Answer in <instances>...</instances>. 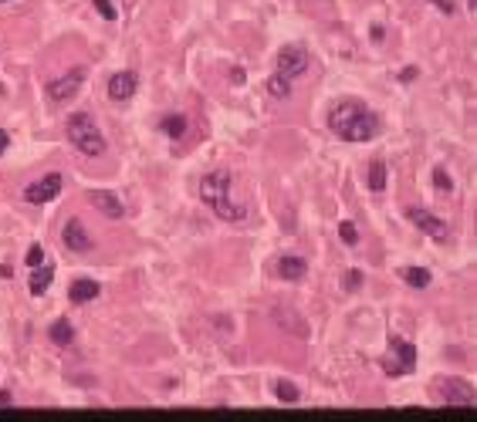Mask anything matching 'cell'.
Returning a JSON list of instances; mask_svg holds the SVG:
<instances>
[{
    "instance_id": "1",
    "label": "cell",
    "mask_w": 477,
    "mask_h": 422,
    "mask_svg": "<svg viewBox=\"0 0 477 422\" xmlns=\"http://www.w3.org/2000/svg\"><path fill=\"white\" fill-rule=\"evenodd\" d=\"M328 129L342 142H372L379 136V119L359 98H342V102H335L328 108Z\"/></svg>"
},
{
    "instance_id": "2",
    "label": "cell",
    "mask_w": 477,
    "mask_h": 422,
    "mask_svg": "<svg viewBox=\"0 0 477 422\" xmlns=\"http://www.w3.org/2000/svg\"><path fill=\"white\" fill-rule=\"evenodd\" d=\"M200 199L210 206V210L220 216V220H227V223H244L247 220V199L241 197V186H237V176H231L227 169H220V172H210V176H203L200 182Z\"/></svg>"
},
{
    "instance_id": "3",
    "label": "cell",
    "mask_w": 477,
    "mask_h": 422,
    "mask_svg": "<svg viewBox=\"0 0 477 422\" xmlns=\"http://www.w3.org/2000/svg\"><path fill=\"white\" fill-rule=\"evenodd\" d=\"M68 142L75 146L81 156H105V136H102V129L95 125V119L88 112H71L68 115Z\"/></svg>"
},
{
    "instance_id": "4",
    "label": "cell",
    "mask_w": 477,
    "mask_h": 422,
    "mask_svg": "<svg viewBox=\"0 0 477 422\" xmlns=\"http://www.w3.org/2000/svg\"><path fill=\"white\" fill-rule=\"evenodd\" d=\"M383 368L386 375H410L416 368V348L403 338H389V355L383 358Z\"/></svg>"
},
{
    "instance_id": "5",
    "label": "cell",
    "mask_w": 477,
    "mask_h": 422,
    "mask_svg": "<svg viewBox=\"0 0 477 422\" xmlns=\"http://www.w3.org/2000/svg\"><path fill=\"white\" fill-rule=\"evenodd\" d=\"M308 64H311V58H308V51L301 45H285L277 51V75L292 78V81L305 75Z\"/></svg>"
},
{
    "instance_id": "6",
    "label": "cell",
    "mask_w": 477,
    "mask_h": 422,
    "mask_svg": "<svg viewBox=\"0 0 477 422\" xmlns=\"http://www.w3.org/2000/svg\"><path fill=\"white\" fill-rule=\"evenodd\" d=\"M437 395H440V402L444 406H474V385L471 382H464V378H444V382H437Z\"/></svg>"
},
{
    "instance_id": "7",
    "label": "cell",
    "mask_w": 477,
    "mask_h": 422,
    "mask_svg": "<svg viewBox=\"0 0 477 422\" xmlns=\"http://www.w3.org/2000/svg\"><path fill=\"white\" fill-rule=\"evenodd\" d=\"M406 220H410L420 233L433 237V240H447V223L437 213L427 210V206H406Z\"/></svg>"
},
{
    "instance_id": "8",
    "label": "cell",
    "mask_w": 477,
    "mask_h": 422,
    "mask_svg": "<svg viewBox=\"0 0 477 422\" xmlns=\"http://www.w3.org/2000/svg\"><path fill=\"white\" fill-rule=\"evenodd\" d=\"M62 197V176L58 172H47L41 176L38 182H31L28 189H24V199L31 203V206H41V203H51V199Z\"/></svg>"
},
{
    "instance_id": "9",
    "label": "cell",
    "mask_w": 477,
    "mask_h": 422,
    "mask_svg": "<svg viewBox=\"0 0 477 422\" xmlns=\"http://www.w3.org/2000/svg\"><path fill=\"white\" fill-rule=\"evenodd\" d=\"M81 81H85V68H71L64 78L47 81V98H51V102H68L71 95H78Z\"/></svg>"
},
{
    "instance_id": "10",
    "label": "cell",
    "mask_w": 477,
    "mask_h": 422,
    "mask_svg": "<svg viewBox=\"0 0 477 422\" xmlns=\"http://www.w3.org/2000/svg\"><path fill=\"white\" fill-rule=\"evenodd\" d=\"M62 240H64V247H68V250H75V254H88V250L95 247V240L88 237V230H85V223H81L78 216H71V220L64 223Z\"/></svg>"
},
{
    "instance_id": "11",
    "label": "cell",
    "mask_w": 477,
    "mask_h": 422,
    "mask_svg": "<svg viewBox=\"0 0 477 422\" xmlns=\"http://www.w3.org/2000/svg\"><path fill=\"white\" fill-rule=\"evenodd\" d=\"M139 88V75L136 71H119V75L108 78V98L112 102H129Z\"/></svg>"
},
{
    "instance_id": "12",
    "label": "cell",
    "mask_w": 477,
    "mask_h": 422,
    "mask_svg": "<svg viewBox=\"0 0 477 422\" xmlns=\"http://www.w3.org/2000/svg\"><path fill=\"white\" fill-rule=\"evenodd\" d=\"M88 203H92L102 216H108V220H119V216L125 213L122 210V197H115L112 189H95V193H88Z\"/></svg>"
},
{
    "instance_id": "13",
    "label": "cell",
    "mask_w": 477,
    "mask_h": 422,
    "mask_svg": "<svg viewBox=\"0 0 477 422\" xmlns=\"http://www.w3.org/2000/svg\"><path fill=\"white\" fill-rule=\"evenodd\" d=\"M271 317H275V324L288 328L294 338H308V321L301 315H294L292 307H275V311H271Z\"/></svg>"
},
{
    "instance_id": "14",
    "label": "cell",
    "mask_w": 477,
    "mask_h": 422,
    "mask_svg": "<svg viewBox=\"0 0 477 422\" xmlns=\"http://www.w3.org/2000/svg\"><path fill=\"white\" fill-rule=\"evenodd\" d=\"M305 274H308V264L301 260V257H281L277 260V277L281 281H305Z\"/></svg>"
},
{
    "instance_id": "15",
    "label": "cell",
    "mask_w": 477,
    "mask_h": 422,
    "mask_svg": "<svg viewBox=\"0 0 477 422\" xmlns=\"http://www.w3.org/2000/svg\"><path fill=\"white\" fill-rule=\"evenodd\" d=\"M98 291H102V287L95 284V281H88V277H78L75 284L68 287V301H71V304H88V301H95V298H98Z\"/></svg>"
},
{
    "instance_id": "16",
    "label": "cell",
    "mask_w": 477,
    "mask_h": 422,
    "mask_svg": "<svg viewBox=\"0 0 477 422\" xmlns=\"http://www.w3.org/2000/svg\"><path fill=\"white\" fill-rule=\"evenodd\" d=\"M51 277H54V267L51 264H38V267H31V281H28V291H31L34 298H41L47 287H51Z\"/></svg>"
},
{
    "instance_id": "17",
    "label": "cell",
    "mask_w": 477,
    "mask_h": 422,
    "mask_svg": "<svg viewBox=\"0 0 477 422\" xmlns=\"http://www.w3.org/2000/svg\"><path fill=\"white\" fill-rule=\"evenodd\" d=\"M159 129H163V132H166V136L176 142V139L186 136V115H166V119L159 122Z\"/></svg>"
},
{
    "instance_id": "18",
    "label": "cell",
    "mask_w": 477,
    "mask_h": 422,
    "mask_svg": "<svg viewBox=\"0 0 477 422\" xmlns=\"http://www.w3.org/2000/svg\"><path fill=\"white\" fill-rule=\"evenodd\" d=\"M386 189V163L372 159L369 163V193H383Z\"/></svg>"
},
{
    "instance_id": "19",
    "label": "cell",
    "mask_w": 477,
    "mask_h": 422,
    "mask_svg": "<svg viewBox=\"0 0 477 422\" xmlns=\"http://www.w3.org/2000/svg\"><path fill=\"white\" fill-rule=\"evenodd\" d=\"M51 341H54V345H71V341H75V328H71L64 317L54 321V324H51Z\"/></svg>"
},
{
    "instance_id": "20",
    "label": "cell",
    "mask_w": 477,
    "mask_h": 422,
    "mask_svg": "<svg viewBox=\"0 0 477 422\" xmlns=\"http://www.w3.org/2000/svg\"><path fill=\"white\" fill-rule=\"evenodd\" d=\"M400 277L410 287H427V284H430V271H427V267H403Z\"/></svg>"
},
{
    "instance_id": "21",
    "label": "cell",
    "mask_w": 477,
    "mask_h": 422,
    "mask_svg": "<svg viewBox=\"0 0 477 422\" xmlns=\"http://www.w3.org/2000/svg\"><path fill=\"white\" fill-rule=\"evenodd\" d=\"M292 78H285V75H271V81H268V91H271V98H288L292 95Z\"/></svg>"
},
{
    "instance_id": "22",
    "label": "cell",
    "mask_w": 477,
    "mask_h": 422,
    "mask_svg": "<svg viewBox=\"0 0 477 422\" xmlns=\"http://www.w3.org/2000/svg\"><path fill=\"white\" fill-rule=\"evenodd\" d=\"M275 395L281 399V402H288V406H294V402L301 399V392L294 389L292 382H277V385H275Z\"/></svg>"
},
{
    "instance_id": "23",
    "label": "cell",
    "mask_w": 477,
    "mask_h": 422,
    "mask_svg": "<svg viewBox=\"0 0 477 422\" xmlns=\"http://www.w3.org/2000/svg\"><path fill=\"white\" fill-rule=\"evenodd\" d=\"M433 189H440V193H450V189H454V180L447 176L444 169H433Z\"/></svg>"
},
{
    "instance_id": "24",
    "label": "cell",
    "mask_w": 477,
    "mask_h": 422,
    "mask_svg": "<svg viewBox=\"0 0 477 422\" xmlns=\"http://www.w3.org/2000/svg\"><path fill=\"white\" fill-rule=\"evenodd\" d=\"M92 4H95V11L105 17V20H115V17H119V11L112 7V0H92Z\"/></svg>"
},
{
    "instance_id": "25",
    "label": "cell",
    "mask_w": 477,
    "mask_h": 422,
    "mask_svg": "<svg viewBox=\"0 0 477 422\" xmlns=\"http://www.w3.org/2000/svg\"><path fill=\"white\" fill-rule=\"evenodd\" d=\"M24 260H28V267H38V264H45V247H41V243H34Z\"/></svg>"
},
{
    "instance_id": "26",
    "label": "cell",
    "mask_w": 477,
    "mask_h": 422,
    "mask_svg": "<svg viewBox=\"0 0 477 422\" xmlns=\"http://www.w3.org/2000/svg\"><path fill=\"white\" fill-rule=\"evenodd\" d=\"M339 233H342V240L349 243V247H352V243H359V233H355V226L349 223V220H345V223H339Z\"/></svg>"
},
{
    "instance_id": "27",
    "label": "cell",
    "mask_w": 477,
    "mask_h": 422,
    "mask_svg": "<svg viewBox=\"0 0 477 422\" xmlns=\"http://www.w3.org/2000/svg\"><path fill=\"white\" fill-rule=\"evenodd\" d=\"M433 7H437V11H444V14H454V11H457V4H454V0H430Z\"/></svg>"
},
{
    "instance_id": "28",
    "label": "cell",
    "mask_w": 477,
    "mask_h": 422,
    "mask_svg": "<svg viewBox=\"0 0 477 422\" xmlns=\"http://www.w3.org/2000/svg\"><path fill=\"white\" fill-rule=\"evenodd\" d=\"M345 284H349V287L355 291V287L362 284V271H349V281H345Z\"/></svg>"
},
{
    "instance_id": "29",
    "label": "cell",
    "mask_w": 477,
    "mask_h": 422,
    "mask_svg": "<svg viewBox=\"0 0 477 422\" xmlns=\"http://www.w3.org/2000/svg\"><path fill=\"white\" fill-rule=\"evenodd\" d=\"M7 146H11V136H7V132H4V129H0V156H4V152H7Z\"/></svg>"
},
{
    "instance_id": "30",
    "label": "cell",
    "mask_w": 477,
    "mask_h": 422,
    "mask_svg": "<svg viewBox=\"0 0 477 422\" xmlns=\"http://www.w3.org/2000/svg\"><path fill=\"white\" fill-rule=\"evenodd\" d=\"M416 78V68H403V75H400V81H413Z\"/></svg>"
},
{
    "instance_id": "31",
    "label": "cell",
    "mask_w": 477,
    "mask_h": 422,
    "mask_svg": "<svg viewBox=\"0 0 477 422\" xmlns=\"http://www.w3.org/2000/svg\"><path fill=\"white\" fill-rule=\"evenodd\" d=\"M4 406H11V392H7V389L0 392V409H4Z\"/></svg>"
},
{
    "instance_id": "32",
    "label": "cell",
    "mask_w": 477,
    "mask_h": 422,
    "mask_svg": "<svg viewBox=\"0 0 477 422\" xmlns=\"http://www.w3.org/2000/svg\"><path fill=\"white\" fill-rule=\"evenodd\" d=\"M467 7H471V14H474V11H477V0H467Z\"/></svg>"
}]
</instances>
